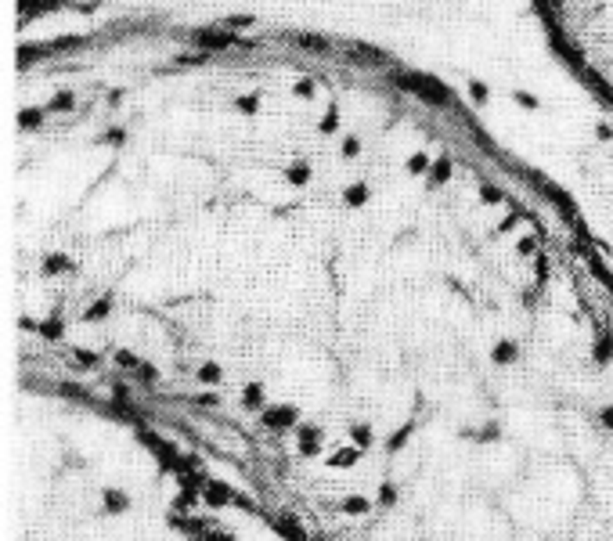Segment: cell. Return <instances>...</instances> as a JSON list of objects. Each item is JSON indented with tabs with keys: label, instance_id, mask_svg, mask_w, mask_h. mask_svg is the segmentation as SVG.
Returning a JSON list of instances; mask_svg holds the SVG:
<instances>
[{
	"label": "cell",
	"instance_id": "9c48e42d",
	"mask_svg": "<svg viewBox=\"0 0 613 541\" xmlns=\"http://www.w3.org/2000/svg\"><path fill=\"white\" fill-rule=\"evenodd\" d=\"M340 509H343L347 516H365V512H372V502H368L365 494H347Z\"/></svg>",
	"mask_w": 613,
	"mask_h": 541
},
{
	"label": "cell",
	"instance_id": "ba28073f",
	"mask_svg": "<svg viewBox=\"0 0 613 541\" xmlns=\"http://www.w3.org/2000/svg\"><path fill=\"white\" fill-rule=\"evenodd\" d=\"M350 444H357V448H372L375 444V429H372V422H350Z\"/></svg>",
	"mask_w": 613,
	"mask_h": 541
},
{
	"label": "cell",
	"instance_id": "7a4b0ae2",
	"mask_svg": "<svg viewBox=\"0 0 613 541\" xmlns=\"http://www.w3.org/2000/svg\"><path fill=\"white\" fill-rule=\"evenodd\" d=\"M292 441H296V455H300V459H314V455H321V448H325V426L321 422H300L292 429Z\"/></svg>",
	"mask_w": 613,
	"mask_h": 541
},
{
	"label": "cell",
	"instance_id": "52a82bcc",
	"mask_svg": "<svg viewBox=\"0 0 613 541\" xmlns=\"http://www.w3.org/2000/svg\"><path fill=\"white\" fill-rule=\"evenodd\" d=\"M357 462H361V448H357V444L335 448V451L328 455V469H354Z\"/></svg>",
	"mask_w": 613,
	"mask_h": 541
},
{
	"label": "cell",
	"instance_id": "277c9868",
	"mask_svg": "<svg viewBox=\"0 0 613 541\" xmlns=\"http://www.w3.org/2000/svg\"><path fill=\"white\" fill-rule=\"evenodd\" d=\"M271 527L278 531L285 541H310V538H307V531H303V524H300V519H296L292 512H282V516H274V519H271Z\"/></svg>",
	"mask_w": 613,
	"mask_h": 541
},
{
	"label": "cell",
	"instance_id": "8992f818",
	"mask_svg": "<svg viewBox=\"0 0 613 541\" xmlns=\"http://www.w3.org/2000/svg\"><path fill=\"white\" fill-rule=\"evenodd\" d=\"M415 429H418V419H404V422H400V426L386 436V444H383V448H386L390 455H397L400 448H408V441H411V433H415Z\"/></svg>",
	"mask_w": 613,
	"mask_h": 541
},
{
	"label": "cell",
	"instance_id": "5b68a950",
	"mask_svg": "<svg viewBox=\"0 0 613 541\" xmlns=\"http://www.w3.org/2000/svg\"><path fill=\"white\" fill-rule=\"evenodd\" d=\"M101 505H105V512H109V516H123L126 509H130V494L119 491V487H105L101 491Z\"/></svg>",
	"mask_w": 613,
	"mask_h": 541
},
{
	"label": "cell",
	"instance_id": "3957f363",
	"mask_svg": "<svg viewBox=\"0 0 613 541\" xmlns=\"http://www.w3.org/2000/svg\"><path fill=\"white\" fill-rule=\"evenodd\" d=\"M235 487H227V484H220V480H206V487H202V502L209 505V509H224V505H231L235 502Z\"/></svg>",
	"mask_w": 613,
	"mask_h": 541
},
{
	"label": "cell",
	"instance_id": "30bf717a",
	"mask_svg": "<svg viewBox=\"0 0 613 541\" xmlns=\"http://www.w3.org/2000/svg\"><path fill=\"white\" fill-rule=\"evenodd\" d=\"M397 498H400V491H397V484H379V505H386V509H393L397 505Z\"/></svg>",
	"mask_w": 613,
	"mask_h": 541
},
{
	"label": "cell",
	"instance_id": "6da1fadb",
	"mask_svg": "<svg viewBox=\"0 0 613 541\" xmlns=\"http://www.w3.org/2000/svg\"><path fill=\"white\" fill-rule=\"evenodd\" d=\"M257 422L267 433H292L296 426L303 422V411H300V404H296V401H278V404H267L257 415Z\"/></svg>",
	"mask_w": 613,
	"mask_h": 541
}]
</instances>
